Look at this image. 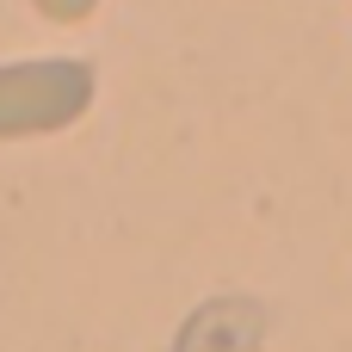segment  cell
I'll return each instance as SVG.
<instances>
[{
    "label": "cell",
    "mask_w": 352,
    "mask_h": 352,
    "mask_svg": "<svg viewBox=\"0 0 352 352\" xmlns=\"http://www.w3.org/2000/svg\"><path fill=\"white\" fill-rule=\"evenodd\" d=\"M260 328H266L260 303L223 297V303H204V309L179 328L173 352H254L260 346Z\"/></svg>",
    "instance_id": "2"
},
{
    "label": "cell",
    "mask_w": 352,
    "mask_h": 352,
    "mask_svg": "<svg viewBox=\"0 0 352 352\" xmlns=\"http://www.w3.org/2000/svg\"><path fill=\"white\" fill-rule=\"evenodd\" d=\"M93 105V68L74 56L6 62L0 68V136H43L68 130Z\"/></svg>",
    "instance_id": "1"
},
{
    "label": "cell",
    "mask_w": 352,
    "mask_h": 352,
    "mask_svg": "<svg viewBox=\"0 0 352 352\" xmlns=\"http://www.w3.org/2000/svg\"><path fill=\"white\" fill-rule=\"evenodd\" d=\"M99 0H37V12L43 19H56V25H74V19H87Z\"/></svg>",
    "instance_id": "3"
}]
</instances>
